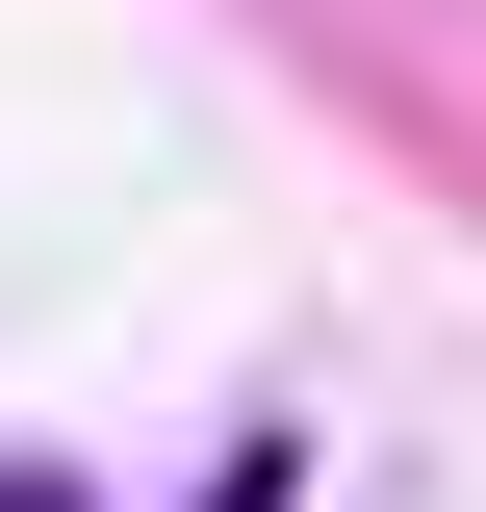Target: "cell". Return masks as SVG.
I'll return each mask as SVG.
<instances>
[{
	"label": "cell",
	"instance_id": "cell-1",
	"mask_svg": "<svg viewBox=\"0 0 486 512\" xmlns=\"http://www.w3.org/2000/svg\"><path fill=\"white\" fill-rule=\"evenodd\" d=\"M0 512H77V487H52V461H0Z\"/></svg>",
	"mask_w": 486,
	"mask_h": 512
}]
</instances>
